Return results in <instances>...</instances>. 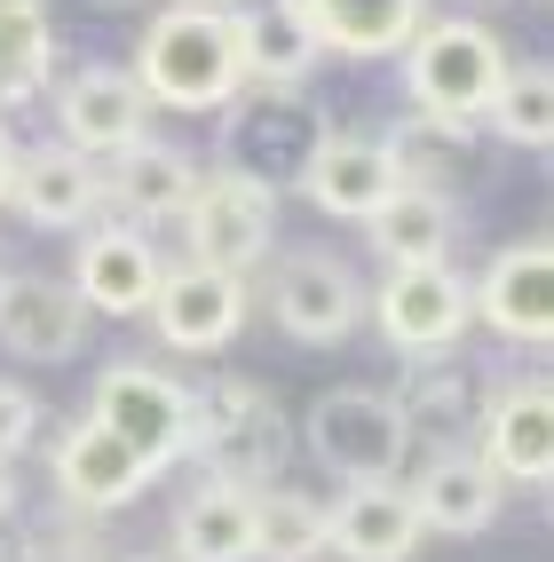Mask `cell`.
Returning a JSON list of instances; mask_svg holds the SVG:
<instances>
[{
	"label": "cell",
	"mask_w": 554,
	"mask_h": 562,
	"mask_svg": "<svg viewBox=\"0 0 554 562\" xmlns=\"http://www.w3.org/2000/svg\"><path fill=\"white\" fill-rule=\"evenodd\" d=\"M270 317L302 349H332V341H349V333H357L364 285H357L349 261H332V254H285L278 278H270Z\"/></svg>",
	"instance_id": "13"
},
{
	"label": "cell",
	"mask_w": 554,
	"mask_h": 562,
	"mask_svg": "<svg viewBox=\"0 0 554 562\" xmlns=\"http://www.w3.org/2000/svg\"><path fill=\"white\" fill-rule=\"evenodd\" d=\"M16 507H24V492H16V460H0V531L16 522Z\"/></svg>",
	"instance_id": "32"
},
{
	"label": "cell",
	"mask_w": 554,
	"mask_h": 562,
	"mask_svg": "<svg viewBox=\"0 0 554 562\" xmlns=\"http://www.w3.org/2000/svg\"><path fill=\"white\" fill-rule=\"evenodd\" d=\"M95 9H135V0H95Z\"/></svg>",
	"instance_id": "34"
},
{
	"label": "cell",
	"mask_w": 554,
	"mask_h": 562,
	"mask_svg": "<svg viewBox=\"0 0 554 562\" xmlns=\"http://www.w3.org/2000/svg\"><path fill=\"white\" fill-rule=\"evenodd\" d=\"M48 475H56V499L71 515H120L135 492H151V483H159V468L143 460L127 436H111L95 412H88V420H71L48 443Z\"/></svg>",
	"instance_id": "9"
},
{
	"label": "cell",
	"mask_w": 554,
	"mask_h": 562,
	"mask_svg": "<svg viewBox=\"0 0 554 562\" xmlns=\"http://www.w3.org/2000/svg\"><path fill=\"white\" fill-rule=\"evenodd\" d=\"M135 88L151 103H167V111H222L246 88L230 9L182 0V9L151 16V32H143V48H135Z\"/></svg>",
	"instance_id": "1"
},
{
	"label": "cell",
	"mask_w": 554,
	"mask_h": 562,
	"mask_svg": "<svg viewBox=\"0 0 554 562\" xmlns=\"http://www.w3.org/2000/svg\"><path fill=\"white\" fill-rule=\"evenodd\" d=\"M396 56H404V88H412V103L428 120H484V103L507 71L499 32L475 24V16H436Z\"/></svg>",
	"instance_id": "4"
},
{
	"label": "cell",
	"mask_w": 554,
	"mask_h": 562,
	"mask_svg": "<svg viewBox=\"0 0 554 562\" xmlns=\"http://www.w3.org/2000/svg\"><path fill=\"white\" fill-rule=\"evenodd\" d=\"M364 238L388 270H412V261H452L460 238V206L436 191H388L381 214H364Z\"/></svg>",
	"instance_id": "25"
},
{
	"label": "cell",
	"mask_w": 554,
	"mask_h": 562,
	"mask_svg": "<svg viewBox=\"0 0 554 562\" xmlns=\"http://www.w3.org/2000/svg\"><path fill=\"white\" fill-rule=\"evenodd\" d=\"M309 452L341 475V483H396L412 428L388 389H325L309 404Z\"/></svg>",
	"instance_id": "5"
},
{
	"label": "cell",
	"mask_w": 554,
	"mask_h": 562,
	"mask_svg": "<svg viewBox=\"0 0 554 562\" xmlns=\"http://www.w3.org/2000/svg\"><path fill=\"white\" fill-rule=\"evenodd\" d=\"M253 554L262 562H317L325 554V499L293 492V483H262L253 492Z\"/></svg>",
	"instance_id": "30"
},
{
	"label": "cell",
	"mask_w": 554,
	"mask_h": 562,
	"mask_svg": "<svg viewBox=\"0 0 554 562\" xmlns=\"http://www.w3.org/2000/svg\"><path fill=\"white\" fill-rule=\"evenodd\" d=\"M9 562H41V554H32V547H24V554H9Z\"/></svg>",
	"instance_id": "35"
},
{
	"label": "cell",
	"mask_w": 554,
	"mask_h": 562,
	"mask_svg": "<svg viewBox=\"0 0 554 562\" xmlns=\"http://www.w3.org/2000/svg\"><path fill=\"white\" fill-rule=\"evenodd\" d=\"M420 539L404 483H341V499H325V554L341 562H412Z\"/></svg>",
	"instance_id": "19"
},
{
	"label": "cell",
	"mask_w": 554,
	"mask_h": 562,
	"mask_svg": "<svg viewBox=\"0 0 554 562\" xmlns=\"http://www.w3.org/2000/svg\"><path fill=\"white\" fill-rule=\"evenodd\" d=\"M396 151V175L404 191H460V182L475 175V120H428V111H412V120H396L388 135Z\"/></svg>",
	"instance_id": "27"
},
{
	"label": "cell",
	"mask_w": 554,
	"mask_h": 562,
	"mask_svg": "<svg viewBox=\"0 0 554 562\" xmlns=\"http://www.w3.org/2000/svg\"><path fill=\"white\" fill-rule=\"evenodd\" d=\"M0 270H9V261H0Z\"/></svg>",
	"instance_id": "38"
},
{
	"label": "cell",
	"mask_w": 554,
	"mask_h": 562,
	"mask_svg": "<svg viewBox=\"0 0 554 562\" xmlns=\"http://www.w3.org/2000/svg\"><path fill=\"white\" fill-rule=\"evenodd\" d=\"M364 317L381 325V341L404 357H452L460 333L475 325V293L460 278V261H412V270H388L381 293L364 302Z\"/></svg>",
	"instance_id": "6"
},
{
	"label": "cell",
	"mask_w": 554,
	"mask_h": 562,
	"mask_svg": "<svg viewBox=\"0 0 554 562\" xmlns=\"http://www.w3.org/2000/svg\"><path fill=\"white\" fill-rule=\"evenodd\" d=\"M428 0H302V16L317 24V48L325 56H357V64H381L420 32Z\"/></svg>",
	"instance_id": "24"
},
{
	"label": "cell",
	"mask_w": 554,
	"mask_h": 562,
	"mask_svg": "<svg viewBox=\"0 0 554 562\" xmlns=\"http://www.w3.org/2000/svg\"><path fill=\"white\" fill-rule=\"evenodd\" d=\"M191 460L206 468V483H238V492L285 475L293 428L253 372H214L206 389H191Z\"/></svg>",
	"instance_id": "2"
},
{
	"label": "cell",
	"mask_w": 554,
	"mask_h": 562,
	"mask_svg": "<svg viewBox=\"0 0 554 562\" xmlns=\"http://www.w3.org/2000/svg\"><path fill=\"white\" fill-rule=\"evenodd\" d=\"M9 182H16V135L0 127V206H9Z\"/></svg>",
	"instance_id": "33"
},
{
	"label": "cell",
	"mask_w": 554,
	"mask_h": 562,
	"mask_svg": "<svg viewBox=\"0 0 554 562\" xmlns=\"http://www.w3.org/2000/svg\"><path fill=\"white\" fill-rule=\"evenodd\" d=\"M293 191H302L317 214H332V222H364V214H381L388 191H404V175H396L388 135H325Z\"/></svg>",
	"instance_id": "18"
},
{
	"label": "cell",
	"mask_w": 554,
	"mask_h": 562,
	"mask_svg": "<svg viewBox=\"0 0 554 562\" xmlns=\"http://www.w3.org/2000/svg\"><path fill=\"white\" fill-rule=\"evenodd\" d=\"M9 206L32 222V231H88L103 206V159L71 151V143H41V151H16V182Z\"/></svg>",
	"instance_id": "17"
},
{
	"label": "cell",
	"mask_w": 554,
	"mask_h": 562,
	"mask_svg": "<svg viewBox=\"0 0 554 562\" xmlns=\"http://www.w3.org/2000/svg\"><path fill=\"white\" fill-rule=\"evenodd\" d=\"M475 452L499 483L546 492L554 483V389L546 381H499L475 420Z\"/></svg>",
	"instance_id": "11"
},
{
	"label": "cell",
	"mask_w": 554,
	"mask_h": 562,
	"mask_svg": "<svg viewBox=\"0 0 554 562\" xmlns=\"http://www.w3.org/2000/svg\"><path fill=\"white\" fill-rule=\"evenodd\" d=\"M191 182L199 167L174 151V143H151V135H135L127 151H111L103 159V206L135 222V231H159V222H182V206H191Z\"/></svg>",
	"instance_id": "21"
},
{
	"label": "cell",
	"mask_w": 554,
	"mask_h": 562,
	"mask_svg": "<svg viewBox=\"0 0 554 562\" xmlns=\"http://www.w3.org/2000/svg\"><path fill=\"white\" fill-rule=\"evenodd\" d=\"M396 412H404V428H412V443H467L475 420H484V381L460 372V364L412 357V372H404V389H396Z\"/></svg>",
	"instance_id": "23"
},
{
	"label": "cell",
	"mask_w": 554,
	"mask_h": 562,
	"mask_svg": "<svg viewBox=\"0 0 554 562\" xmlns=\"http://www.w3.org/2000/svg\"><path fill=\"white\" fill-rule=\"evenodd\" d=\"M325 120L302 88H270V80H246L230 103H222V167L262 182V191H293L302 167L317 159Z\"/></svg>",
	"instance_id": "3"
},
{
	"label": "cell",
	"mask_w": 554,
	"mask_h": 562,
	"mask_svg": "<svg viewBox=\"0 0 554 562\" xmlns=\"http://www.w3.org/2000/svg\"><path fill=\"white\" fill-rule=\"evenodd\" d=\"M56 127H64L56 143H71V151H88V159H111L151 127V95H143L135 71H120V64H80L56 88Z\"/></svg>",
	"instance_id": "14"
},
{
	"label": "cell",
	"mask_w": 554,
	"mask_h": 562,
	"mask_svg": "<svg viewBox=\"0 0 554 562\" xmlns=\"http://www.w3.org/2000/svg\"><path fill=\"white\" fill-rule=\"evenodd\" d=\"M467 293H475V317H484L499 341H523V349L554 341V246L546 238H523V246L491 254L484 285H467Z\"/></svg>",
	"instance_id": "15"
},
{
	"label": "cell",
	"mask_w": 554,
	"mask_h": 562,
	"mask_svg": "<svg viewBox=\"0 0 554 562\" xmlns=\"http://www.w3.org/2000/svg\"><path fill=\"white\" fill-rule=\"evenodd\" d=\"M174 562H253V492L199 483L174 507Z\"/></svg>",
	"instance_id": "26"
},
{
	"label": "cell",
	"mask_w": 554,
	"mask_h": 562,
	"mask_svg": "<svg viewBox=\"0 0 554 562\" xmlns=\"http://www.w3.org/2000/svg\"><path fill=\"white\" fill-rule=\"evenodd\" d=\"M32 428H41V396L16 389V381H0V460H16V452H24Z\"/></svg>",
	"instance_id": "31"
},
{
	"label": "cell",
	"mask_w": 554,
	"mask_h": 562,
	"mask_svg": "<svg viewBox=\"0 0 554 562\" xmlns=\"http://www.w3.org/2000/svg\"><path fill=\"white\" fill-rule=\"evenodd\" d=\"M484 127L515 151H546L554 143V71L546 64H507L484 103Z\"/></svg>",
	"instance_id": "29"
},
{
	"label": "cell",
	"mask_w": 554,
	"mask_h": 562,
	"mask_svg": "<svg viewBox=\"0 0 554 562\" xmlns=\"http://www.w3.org/2000/svg\"><path fill=\"white\" fill-rule=\"evenodd\" d=\"M182 238H191V261H214V270H262V254L278 246V191L246 182L230 167H214L191 182V206H182Z\"/></svg>",
	"instance_id": "7"
},
{
	"label": "cell",
	"mask_w": 554,
	"mask_h": 562,
	"mask_svg": "<svg viewBox=\"0 0 554 562\" xmlns=\"http://www.w3.org/2000/svg\"><path fill=\"white\" fill-rule=\"evenodd\" d=\"M404 499H412L420 531H443V539H475L499 522V499L507 483L484 468V452H460V443H443V452L404 483Z\"/></svg>",
	"instance_id": "20"
},
{
	"label": "cell",
	"mask_w": 554,
	"mask_h": 562,
	"mask_svg": "<svg viewBox=\"0 0 554 562\" xmlns=\"http://www.w3.org/2000/svg\"><path fill=\"white\" fill-rule=\"evenodd\" d=\"M151 333L182 357H206V349H230L238 325H246V278L238 270H214V261H182V270H159L151 293Z\"/></svg>",
	"instance_id": "10"
},
{
	"label": "cell",
	"mask_w": 554,
	"mask_h": 562,
	"mask_svg": "<svg viewBox=\"0 0 554 562\" xmlns=\"http://www.w3.org/2000/svg\"><path fill=\"white\" fill-rule=\"evenodd\" d=\"M120 562H159V554H120Z\"/></svg>",
	"instance_id": "36"
},
{
	"label": "cell",
	"mask_w": 554,
	"mask_h": 562,
	"mask_svg": "<svg viewBox=\"0 0 554 562\" xmlns=\"http://www.w3.org/2000/svg\"><path fill=\"white\" fill-rule=\"evenodd\" d=\"M0 562H9V539H0Z\"/></svg>",
	"instance_id": "37"
},
{
	"label": "cell",
	"mask_w": 554,
	"mask_h": 562,
	"mask_svg": "<svg viewBox=\"0 0 554 562\" xmlns=\"http://www.w3.org/2000/svg\"><path fill=\"white\" fill-rule=\"evenodd\" d=\"M159 246L135 222H88L80 254H71V293H80L88 317H143L159 293Z\"/></svg>",
	"instance_id": "12"
},
{
	"label": "cell",
	"mask_w": 554,
	"mask_h": 562,
	"mask_svg": "<svg viewBox=\"0 0 554 562\" xmlns=\"http://www.w3.org/2000/svg\"><path fill=\"white\" fill-rule=\"evenodd\" d=\"M230 24H238L246 80L302 88L309 71L325 64V48H317V24L302 16V0H246V9H230Z\"/></svg>",
	"instance_id": "22"
},
{
	"label": "cell",
	"mask_w": 554,
	"mask_h": 562,
	"mask_svg": "<svg viewBox=\"0 0 554 562\" xmlns=\"http://www.w3.org/2000/svg\"><path fill=\"white\" fill-rule=\"evenodd\" d=\"M88 341V310L64 278H32V270H0V349L24 364H64Z\"/></svg>",
	"instance_id": "16"
},
{
	"label": "cell",
	"mask_w": 554,
	"mask_h": 562,
	"mask_svg": "<svg viewBox=\"0 0 554 562\" xmlns=\"http://www.w3.org/2000/svg\"><path fill=\"white\" fill-rule=\"evenodd\" d=\"M56 71V24L41 0H0V111H16Z\"/></svg>",
	"instance_id": "28"
},
{
	"label": "cell",
	"mask_w": 554,
	"mask_h": 562,
	"mask_svg": "<svg viewBox=\"0 0 554 562\" xmlns=\"http://www.w3.org/2000/svg\"><path fill=\"white\" fill-rule=\"evenodd\" d=\"M95 420H103L111 436H127L159 475H167L174 460H191V389L167 381L159 364H135V357L103 364V381H95Z\"/></svg>",
	"instance_id": "8"
}]
</instances>
